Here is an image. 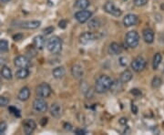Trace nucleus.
<instances>
[{"mask_svg":"<svg viewBox=\"0 0 164 135\" xmlns=\"http://www.w3.org/2000/svg\"><path fill=\"white\" fill-rule=\"evenodd\" d=\"M112 83L111 78L107 75H101L98 78L95 82V91L97 93L102 94L105 93L107 90L109 89L110 85Z\"/></svg>","mask_w":164,"mask_h":135,"instance_id":"f257e3e1","label":"nucleus"},{"mask_svg":"<svg viewBox=\"0 0 164 135\" xmlns=\"http://www.w3.org/2000/svg\"><path fill=\"white\" fill-rule=\"evenodd\" d=\"M47 48L48 51L52 54H59L62 50V41L57 36H53L48 39Z\"/></svg>","mask_w":164,"mask_h":135,"instance_id":"f03ea898","label":"nucleus"},{"mask_svg":"<svg viewBox=\"0 0 164 135\" xmlns=\"http://www.w3.org/2000/svg\"><path fill=\"white\" fill-rule=\"evenodd\" d=\"M140 42V35L137 31H129L125 36V43L130 48H135Z\"/></svg>","mask_w":164,"mask_h":135,"instance_id":"7ed1b4c3","label":"nucleus"},{"mask_svg":"<svg viewBox=\"0 0 164 135\" xmlns=\"http://www.w3.org/2000/svg\"><path fill=\"white\" fill-rule=\"evenodd\" d=\"M51 92H52L51 87L46 82H43V83L39 84V86L37 87V89H36L37 96L39 97V98H43V99L48 98V97L50 96Z\"/></svg>","mask_w":164,"mask_h":135,"instance_id":"20e7f679","label":"nucleus"},{"mask_svg":"<svg viewBox=\"0 0 164 135\" xmlns=\"http://www.w3.org/2000/svg\"><path fill=\"white\" fill-rule=\"evenodd\" d=\"M33 109L37 112L44 113L48 110V103L46 102V100L43 98L39 97L33 101Z\"/></svg>","mask_w":164,"mask_h":135,"instance_id":"39448f33","label":"nucleus"},{"mask_svg":"<svg viewBox=\"0 0 164 135\" xmlns=\"http://www.w3.org/2000/svg\"><path fill=\"white\" fill-rule=\"evenodd\" d=\"M131 68L136 72H140L146 68V60L142 57L139 56L131 61Z\"/></svg>","mask_w":164,"mask_h":135,"instance_id":"423d86ee","label":"nucleus"},{"mask_svg":"<svg viewBox=\"0 0 164 135\" xmlns=\"http://www.w3.org/2000/svg\"><path fill=\"white\" fill-rule=\"evenodd\" d=\"M98 39V34L93 32H85L79 37V42L83 45H87Z\"/></svg>","mask_w":164,"mask_h":135,"instance_id":"0eeeda50","label":"nucleus"},{"mask_svg":"<svg viewBox=\"0 0 164 135\" xmlns=\"http://www.w3.org/2000/svg\"><path fill=\"white\" fill-rule=\"evenodd\" d=\"M104 10L109 15H112L114 17H120L122 14V11L117 8L116 5L112 2H107L104 5Z\"/></svg>","mask_w":164,"mask_h":135,"instance_id":"6e6552de","label":"nucleus"},{"mask_svg":"<svg viewBox=\"0 0 164 135\" xmlns=\"http://www.w3.org/2000/svg\"><path fill=\"white\" fill-rule=\"evenodd\" d=\"M91 16H92V13L89 10H79L75 14V19H76L77 22L83 24V23L87 22V20H89Z\"/></svg>","mask_w":164,"mask_h":135,"instance_id":"1a4fd4ad","label":"nucleus"},{"mask_svg":"<svg viewBox=\"0 0 164 135\" xmlns=\"http://www.w3.org/2000/svg\"><path fill=\"white\" fill-rule=\"evenodd\" d=\"M36 127H37V124L33 120L27 119L23 122V131H24L25 134H32L34 132V131L36 130Z\"/></svg>","mask_w":164,"mask_h":135,"instance_id":"9d476101","label":"nucleus"},{"mask_svg":"<svg viewBox=\"0 0 164 135\" xmlns=\"http://www.w3.org/2000/svg\"><path fill=\"white\" fill-rule=\"evenodd\" d=\"M14 64L18 68H29L30 66V61L26 56H18L14 59Z\"/></svg>","mask_w":164,"mask_h":135,"instance_id":"9b49d317","label":"nucleus"},{"mask_svg":"<svg viewBox=\"0 0 164 135\" xmlns=\"http://www.w3.org/2000/svg\"><path fill=\"white\" fill-rule=\"evenodd\" d=\"M49 112L52 117L54 118H59L60 116L62 115V112H63V109H62V106L59 104V103H52V105L50 106V109H49Z\"/></svg>","mask_w":164,"mask_h":135,"instance_id":"f8f14e48","label":"nucleus"},{"mask_svg":"<svg viewBox=\"0 0 164 135\" xmlns=\"http://www.w3.org/2000/svg\"><path fill=\"white\" fill-rule=\"evenodd\" d=\"M138 16H136L134 14H128L125 16V18L123 19V24L125 27H131V26H135L138 22Z\"/></svg>","mask_w":164,"mask_h":135,"instance_id":"ddd939ff","label":"nucleus"},{"mask_svg":"<svg viewBox=\"0 0 164 135\" xmlns=\"http://www.w3.org/2000/svg\"><path fill=\"white\" fill-rule=\"evenodd\" d=\"M108 54L109 55H112V56H116V55H119L122 52V48L121 46L117 43V42H112L109 47H108Z\"/></svg>","mask_w":164,"mask_h":135,"instance_id":"4468645a","label":"nucleus"},{"mask_svg":"<svg viewBox=\"0 0 164 135\" xmlns=\"http://www.w3.org/2000/svg\"><path fill=\"white\" fill-rule=\"evenodd\" d=\"M71 73H72V76L75 78L80 79V78H82L83 75H84V69L80 65L76 64L71 68Z\"/></svg>","mask_w":164,"mask_h":135,"instance_id":"2eb2a0df","label":"nucleus"},{"mask_svg":"<svg viewBox=\"0 0 164 135\" xmlns=\"http://www.w3.org/2000/svg\"><path fill=\"white\" fill-rule=\"evenodd\" d=\"M143 39L146 43L151 44L154 40V32L151 29H146L143 30Z\"/></svg>","mask_w":164,"mask_h":135,"instance_id":"dca6fc26","label":"nucleus"},{"mask_svg":"<svg viewBox=\"0 0 164 135\" xmlns=\"http://www.w3.org/2000/svg\"><path fill=\"white\" fill-rule=\"evenodd\" d=\"M41 22L39 20H31V21H27L21 24V28L27 29H36L40 27Z\"/></svg>","mask_w":164,"mask_h":135,"instance_id":"f3484780","label":"nucleus"},{"mask_svg":"<svg viewBox=\"0 0 164 135\" xmlns=\"http://www.w3.org/2000/svg\"><path fill=\"white\" fill-rule=\"evenodd\" d=\"M29 97H30V89L28 87L22 88L19 90V95H18L19 100H21V101L28 100L29 99Z\"/></svg>","mask_w":164,"mask_h":135,"instance_id":"a211bd4d","label":"nucleus"},{"mask_svg":"<svg viewBox=\"0 0 164 135\" xmlns=\"http://www.w3.org/2000/svg\"><path fill=\"white\" fill-rule=\"evenodd\" d=\"M65 74H66V69L62 66L55 68L52 71V75L55 78H62L65 76Z\"/></svg>","mask_w":164,"mask_h":135,"instance_id":"6ab92c4d","label":"nucleus"},{"mask_svg":"<svg viewBox=\"0 0 164 135\" xmlns=\"http://www.w3.org/2000/svg\"><path fill=\"white\" fill-rule=\"evenodd\" d=\"M45 43H46V40L43 36H37L34 39V47L37 49H42L45 47Z\"/></svg>","mask_w":164,"mask_h":135,"instance_id":"aec40b11","label":"nucleus"},{"mask_svg":"<svg viewBox=\"0 0 164 135\" xmlns=\"http://www.w3.org/2000/svg\"><path fill=\"white\" fill-rule=\"evenodd\" d=\"M122 82L120 80H114L112 81L111 85H110V88H109V90L112 92V93H117L119 91H120L122 89Z\"/></svg>","mask_w":164,"mask_h":135,"instance_id":"412c9836","label":"nucleus"},{"mask_svg":"<svg viewBox=\"0 0 164 135\" xmlns=\"http://www.w3.org/2000/svg\"><path fill=\"white\" fill-rule=\"evenodd\" d=\"M132 78V73L130 70L129 69H126L124 70L121 74H120V77H119V80L122 82V83H128L130 80H131Z\"/></svg>","mask_w":164,"mask_h":135,"instance_id":"4be33fe9","label":"nucleus"},{"mask_svg":"<svg viewBox=\"0 0 164 135\" xmlns=\"http://www.w3.org/2000/svg\"><path fill=\"white\" fill-rule=\"evenodd\" d=\"M16 76L19 79L27 78L29 76V70L28 68H20L16 72Z\"/></svg>","mask_w":164,"mask_h":135,"instance_id":"5701e85b","label":"nucleus"},{"mask_svg":"<svg viewBox=\"0 0 164 135\" xmlns=\"http://www.w3.org/2000/svg\"><path fill=\"white\" fill-rule=\"evenodd\" d=\"M1 76L4 78H6V79H11L12 78V71H11V69H10V68H8V66H3L2 68H1Z\"/></svg>","mask_w":164,"mask_h":135,"instance_id":"b1692460","label":"nucleus"},{"mask_svg":"<svg viewBox=\"0 0 164 135\" xmlns=\"http://www.w3.org/2000/svg\"><path fill=\"white\" fill-rule=\"evenodd\" d=\"M89 6V0H77L75 3V7L80 10L86 9Z\"/></svg>","mask_w":164,"mask_h":135,"instance_id":"393cba45","label":"nucleus"},{"mask_svg":"<svg viewBox=\"0 0 164 135\" xmlns=\"http://www.w3.org/2000/svg\"><path fill=\"white\" fill-rule=\"evenodd\" d=\"M88 29H91V30H96L99 27H100V21L98 19H91L88 22V25H87Z\"/></svg>","mask_w":164,"mask_h":135,"instance_id":"a878e982","label":"nucleus"},{"mask_svg":"<svg viewBox=\"0 0 164 135\" xmlns=\"http://www.w3.org/2000/svg\"><path fill=\"white\" fill-rule=\"evenodd\" d=\"M161 53H156L154 55V57H153V61H152V67H153V69H157L159 66H160V64H161Z\"/></svg>","mask_w":164,"mask_h":135,"instance_id":"bb28decb","label":"nucleus"},{"mask_svg":"<svg viewBox=\"0 0 164 135\" xmlns=\"http://www.w3.org/2000/svg\"><path fill=\"white\" fill-rule=\"evenodd\" d=\"M8 50V42L5 39L0 40V54L6 53Z\"/></svg>","mask_w":164,"mask_h":135,"instance_id":"cd10ccee","label":"nucleus"},{"mask_svg":"<svg viewBox=\"0 0 164 135\" xmlns=\"http://www.w3.org/2000/svg\"><path fill=\"white\" fill-rule=\"evenodd\" d=\"M27 55L29 58H34L37 55V48L33 46H29V48H27Z\"/></svg>","mask_w":164,"mask_h":135,"instance_id":"c85d7f7f","label":"nucleus"},{"mask_svg":"<svg viewBox=\"0 0 164 135\" xmlns=\"http://www.w3.org/2000/svg\"><path fill=\"white\" fill-rule=\"evenodd\" d=\"M161 83H162V80H161V78L154 77L153 79H152V81H151V86L154 89H158V88L161 87Z\"/></svg>","mask_w":164,"mask_h":135,"instance_id":"c756f323","label":"nucleus"},{"mask_svg":"<svg viewBox=\"0 0 164 135\" xmlns=\"http://www.w3.org/2000/svg\"><path fill=\"white\" fill-rule=\"evenodd\" d=\"M9 103V100L7 97L0 96V107H7Z\"/></svg>","mask_w":164,"mask_h":135,"instance_id":"7c9ffc66","label":"nucleus"},{"mask_svg":"<svg viewBox=\"0 0 164 135\" xmlns=\"http://www.w3.org/2000/svg\"><path fill=\"white\" fill-rule=\"evenodd\" d=\"M8 111H9L10 113L14 114V115L17 116V117H20V111L19 109H17L16 107L10 106L9 108H8Z\"/></svg>","mask_w":164,"mask_h":135,"instance_id":"2f4dec72","label":"nucleus"},{"mask_svg":"<svg viewBox=\"0 0 164 135\" xmlns=\"http://www.w3.org/2000/svg\"><path fill=\"white\" fill-rule=\"evenodd\" d=\"M133 2H134V5L136 7L140 8V7H143L145 5H147L148 0H133Z\"/></svg>","mask_w":164,"mask_h":135,"instance_id":"473e14b6","label":"nucleus"},{"mask_svg":"<svg viewBox=\"0 0 164 135\" xmlns=\"http://www.w3.org/2000/svg\"><path fill=\"white\" fill-rule=\"evenodd\" d=\"M7 128H8V124L5 122H0V134H4L5 132L7 131Z\"/></svg>","mask_w":164,"mask_h":135,"instance_id":"72a5a7b5","label":"nucleus"},{"mask_svg":"<svg viewBox=\"0 0 164 135\" xmlns=\"http://www.w3.org/2000/svg\"><path fill=\"white\" fill-rule=\"evenodd\" d=\"M130 93L136 97H139L141 95V91H140V89H132L130 90Z\"/></svg>","mask_w":164,"mask_h":135,"instance_id":"f704fd0d","label":"nucleus"},{"mask_svg":"<svg viewBox=\"0 0 164 135\" xmlns=\"http://www.w3.org/2000/svg\"><path fill=\"white\" fill-rule=\"evenodd\" d=\"M53 31H54V28H53V27H48V28H46V29L43 30V32H44L45 35H49V34H51Z\"/></svg>","mask_w":164,"mask_h":135,"instance_id":"c9c22d12","label":"nucleus"},{"mask_svg":"<svg viewBox=\"0 0 164 135\" xmlns=\"http://www.w3.org/2000/svg\"><path fill=\"white\" fill-rule=\"evenodd\" d=\"M58 26L60 29H66L67 27V21L66 20H60L59 23H58Z\"/></svg>","mask_w":164,"mask_h":135,"instance_id":"e433bc0d","label":"nucleus"},{"mask_svg":"<svg viewBox=\"0 0 164 135\" xmlns=\"http://www.w3.org/2000/svg\"><path fill=\"white\" fill-rule=\"evenodd\" d=\"M119 64L122 66V67H125L126 65H127V58L125 57H121V58H119Z\"/></svg>","mask_w":164,"mask_h":135,"instance_id":"4c0bfd02","label":"nucleus"},{"mask_svg":"<svg viewBox=\"0 0 164 135\" xmlns=\"http://www.w3.org/2000/svg\"><path fill=\"white\" fill-rule=\"evenodd\" d=\"M23 39V35L22 34H17V35H14L13 36V39L15 40V41H19L20 39Z\"/></svg>","mask_w":164,"mask_h":135,"instance_id":"58836bf2","label":"nucleus"},{"mask_svg":"<svg viewBox=\"0 0 164 135\" xmlns=\"http://www.w3.org/2000/svg\"><path fill=\"white\" fill-rule=\"evenodd\" d=\"M119 122V123H120L121 125H126V124H127V122H128V119L123 117V118H121V119H120Z\"/></svg>","mask_w":164,"mask_h":135,"instance_id":"ea45409f","label":"nucleus"},{"mask_svg":"<svg viewBox=\"0 0 164 135\" xmlns=\"http://www.w3.org/2000/svg\"><path fill=\"white\" fill-rule=\"evenodd\" d=\"M48 118H42L41 121H40V124L41 126H46V124L48 123Z\"/></svg>","mask_w":164,"mask_h":135,"instance_id":"a19ab883","label":"nucleus"},{"mask_svg":"<svg viewBox=\"0 0 164 135\" xmlns=\"http://www.w3.org/2000/svg\"><path fill=\"white\" fill-rule=\"evenodd\" d=\"M131 111H132V113H134V114H137L138 113V108L136 106L135 104H131Z\"/></svg>","mask_w":164,"mask_h":135,"instance_id":"79ce46f5","label":"nucleus"},{"mask_svg":"<svg viewBox=\"0 0 164 135\" xmlns=\"http://www.w3.org/2000/svg\"><path fill=\"white\" fill-rule=\"evenodd\" d=\"M64 129L67 131H71L72 130V126L70 125L69 123H64Z\"/></svg>","mask_w":164,"mask_h":135,"instance_id":"37998d69","label":"nucleus"},{"mask_svg":"<svg viewBox=\"0 0 164 135\" xmlns=\"http://www.w3.org/2000/svg\"><path fill=\"white\" fill-rule=\"evenodd\" d=\"M75 132H76V134H86V133H87L86 131H84V130H80V129H79V130H77Z\"/></svg>","mask_w":164,"mask_h":135,"instance_id":"c03bdc74","label":"nucleus"},{"mask_svg":"<svg viewBox=\"0 0 164 135\" xmlns=\"http://www.w3.org/2000/svg\"><path fill=\"white\" fill-rule=\"evenodd\" d=\"M2 3H8V2H9V1H11V0H0Z\"/></svg>","mask_w":164,"mask_h":135,"instance_id":"a18cd8bd","label":"nucleus"},{"mask_svg":"<svg viewBox=\"0 0 164 135\" xmlns=\"http://www.w3.org/2000/svg\"><path fill=\"white\" fill-rule=\"evenodd\" d=\"M0 78H1V73H0Z\"/></svg>","mask_w":164,"mask_h":135,"instance_id":"49530a36","label":"nucleus"},{"mask_svg":"<svg viewBox=\"0 0 164 135\" xmlns=\"http://www.w3.org/2000/svg\"><path fill=\"white\" fill-rule=\"evenodd\" d=\"M123 1H126V0H123Z\"/></svg>","mask_w":164,"mask_h":135,"instance_id":"de8ad7c7","label":"nucleus"}]
</instances>
